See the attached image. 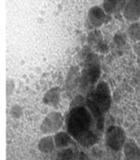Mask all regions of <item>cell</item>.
Here are the masks:
<instances>
[{
	"mask_svg": "<svg viewBox=\"0 0 140 160\" xmlns=\"http://www.w3.org/2000/svg\"><path fill=\"white\" fill-rule=\"evenodd\" d=\"M64 124V118L61 112H52L47 114L45 118L42 121L40 130L44 134L50 135L51 134H56Z\"/></svg>",
	"mask_w": 140,
	"mask_h": 160,
	"instance_id": "5b68a950",
	"label": "cell"
},
{
	"mask_svg": "<svg viewBox=\"0 0 140 160\" xmlns=\"http://www.w3.org/2000/svg\"><path fill=\"white\" fill-rule=\"evenodd\" d=\"M125 0H104V10L106 13L117 14L122 12Z\"/></svg>",
	"mask_w": 140,
	"mask_h": 160,
	"instance_id": "7c38bea8",
	"label": "cell"
},
{
	"mask_svg": "<svg viewBox=\"0 0 140 160\" xmlns=\"http://www.w3.org/2000/svg\"><path fill=\"white\" fill-rule=\"evenodd\" d=\"M85 98L93 103L102 114L107 112L111 107V91L108 84L106 82H99L91 90L86 94Z\"/></svg>",
	"mask_w": 140,
	"mask_h": 160,
	"instance_id": "3957f363",
	"label": "cell"
},
{
	"mask_svg": "<svg viewBox=\"0 0 140 160\" xmlns=\"http://www.w3.org/2000/svg\"><path fill=\"white\" fill-rule=\"evenodd\" d=\"M15 89V84L13 80L12 79H8L7 80V83H6V92H7V96L10 97L11 95H13Z\"/></svg>",
	"mask_w": 140,
	"mask_h": 160,
	"instance_id": "e0dca14e",
	"label": "cell"
},
{
	"mask_svg": "<svg viewBox=\"0 0 140 160\" xmlns=\"http://www.w3.org/2000/svg\"><path fill=\"white\" fill-rule=\"evenodd\" d=\"M80 76L79 69L77 67H72L68 71V79H67V88L71 90L72 88L79 87V82H80Z\"/></svg>",
	"mask_w": 140,
	"mask_h": 160,
	"instance_id": "4fadbf2b",
	"label": "cell"
},
{
	"mask_svg": "<svg viewBox=\"0 0 140 160\" xmlns=\"http://www.w3.org/2000/svg\"><path fill=\"white\" fill-rule=\"evenodd\" d=\"M73 158H74V152L72 149L66 148L59 151L56 157V160H73Z\"/></svg>",
	"mask_w": 140,
	"mask_h": 160,
	"instance_id": "9a60e30c",
	"label": "cell"
},
{
	"mask_svg": "<svg viewBox=\"0 0 140 160\" xmlns=\"http://www.w3.org/2000/svg\"><path fill=\"white\" fill-rule=\"evenodd\" d=\"M133 50H134V52H135L137 58V63H138V66H139L140 68V42H136L133 46Z\"/></svg>",
	"mask_w": 140,
	"mask_h": 160,
	"instance_id": "d6986e66",
	"label": "cell"
},
{
	"mask_svg": "<svg viewBox=\"0 0 140 160\" xmlns=\"http://www.w3.org/2000/svg\"><path fill=\"white\" fill-rule=\"evenodd\" d=\"M128 37L131 41L138 42H140V23L133 22L131 23L128 28Z\"/></svg>",
	"mask_w": 140,
	"mask_h": 160,
	"instance_id": "5bb4252c",
	"label": "cell"
},
{
	"mask_svg": "<svg viewBox=\"0 0 140 160\" xmlns=\"http://www.w3.org/2000/svg\"><path fill=\"white\" fill-rule=\"evenodd\" d=\"M55 148H56V146H55V142H54V138L52 135H46V136L43 137L39 140V142L37 143L38 150L44 154L51 153L54 150Z\"/></svg>",
	"mask_w": 140,
	"mask_h": 160,
	"instance_id": "8fae6325",
	"label": "cell"
},
{
	"mask_svg": "<svg viewBox=\"0 0 140 160\" xmlns=\"http://www.w3.org/2000/svg\"><path fill=\"white\" fill-rule=\"evenodd\" d=\"M60 93L61 89L60 87H53L44 94L43 98V102L44 104L50 106H56L60 101Z\"/></svg>",
	"mask_w": 140,
	"mask_h": 160,
	"instance_id": "ba28073f",
	"label": "cell"
},
{
	"mask_svg": "<svg viewBox=\"0 0 140 160\" xmlns=\"http://www.w3.org/2000/svg\"><path fill=\"white\" fill-rule=\"evenodd\" d=\"M104 121L97 119L85 104L69 109L66 117V128L79 144L90 148L101 138Z\"/></svg>",
	"mask_w": 140,
	"mask_h": 160,
	"instance_id": "6da1fadb",
	"label": "cell"
},
{
	"mask_svg": "<svg viewBox=\"0 0 140 160\" xmlns=\"http://www.w3.org/2000/svg\"><path fill=\"white\" fill-rule=\"evenodd\" d=\"M114 42L117 44V46H123L126 43V39H124V36H122V35H117L114 37Z\"/></svg>",
	"mask_w": 140,
	"mask_h": 160,
	"instance_id": "ac0fdd59",
	"label": "cell"
},
{
	"mask_svg": "<svg viewBox=\"0 0 140 160\" xmlns=\"http://www.w3.org/2000/svg\"><path fill=\"white\" fill-rule=\"evenodd\" d=\"M122 12L127 21H137L140 19V0H125Z\"/></svg>",
	"mask_w": 140,
	"mask_h": 160,
	"instance_id": "8992f818",
	"label": "cell"
},
{
	"mask_svg": "<svg viewBox=\"0 0 140 160\" xmlns=\"http://www.w3.org/2000/svg\"><path fill=\"white\" fill-rule=\"evenodd\" d=\"M53 138H54L56 148L60 150L68 148V146L72 142V136L68 132H64V131H59L54 134Z\"/></svg>",
	"mask_w": 140,
	"mask_h": 160,
	"instance_id": "30bf717a",
	"label": "cell"
},
{
	"mask_svg": "<svg viewBox=\"0 0 140 160\" xmlns=\"http://www.w3.org/2000/svg\"><path fill=\"white\" fill-rule=\"evenodd\" d=\"M124 155L128 160H137L139 158L140 150L134 141L128 140L123 146Z\"/></svg>",
	"mask_w": 140,
	"mask_h": 160,
	"instance_id": "9c48e42d",
	"label": "cell"
},
{
	"mask_svg": "<svg viewBox=\"0 0 140 160\" xmlns=\"http://www.w3.org/2000/svg\"><path fill=\"white\" fill-rule=\"evenodd\" d=\"M10 115L13 119H20L23 116V109L21 105L15 104L10 109Z\"/></svg>",
	"mask_w": 140,
	"mask_h": 160,
	"instance_id": "2e32d148",
	"label": "cell"
},
{
	"mask_svg": "<svg viewBox=\"0 0 140 160\" xmlns=\"http://www.w3.org/2000/svg\"><path fill=\"white\" fill-rule=\"evenodd\" d=\"M105 142L109 149L119 151L126 142L125 131L118 126H111L105 132Z\"/></svg>",
	"mask_w": 140,
	"mask_h": 160,
	"instance_id": "277c9868",
	"label": "cell"
},
{
	"mask_svg": "<svg viewBox=\"0 0 140 160\" xmlns=\"http://www.w3.org/2000/svg\"><path fill=\"white\" fill-rule=\"evenodd\" d=\"M110 20L106 12L99 7H93L89 12L88 26L90 28L100 27L102 24L106 23Z\"/></svg>",
	"mask_w": 140,
	"mask_h": 160,
	"instance_id": "52a82bcc",
	"label": "cell"
},
{
	"mask_svg": "<svg viewBox=\"0 0 140 160\" xmlns=\"http://www.w3.org/2000/svg\"><path fill=\"white\" fill-rule=\"evenodd\" d=\"M85 58L86 62L81 72L78 88L81 92L87 94L97 85V82L101 76V68L97 60H95L93 54L88 53Z\"/></svg>",
	"mask_w": 140,
	"mask_h": 160,
	"instance_id": "7a4b0ae2",
	"label": "cell"
}]
</instances>
